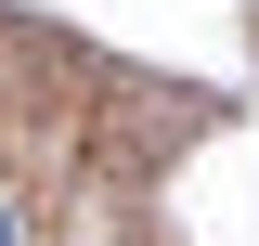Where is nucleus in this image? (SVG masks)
Returning <instances> with one entry per match:
<instances>
[{
	"instance_id": "nucleus-1",
	"label": "nucleus",
	"mask_w": 259,
	"mask_h": 246,
	"mask_svg": "<svg viewBox=\"0 0 259 246\" xmlns=\"http://www.w3.org/2000/svg\"><path fill=\"white\" fill-rule=\"evenodd\" d=\"M0 246H13V208H0Z\"/></svg>"
}]
</instances>
